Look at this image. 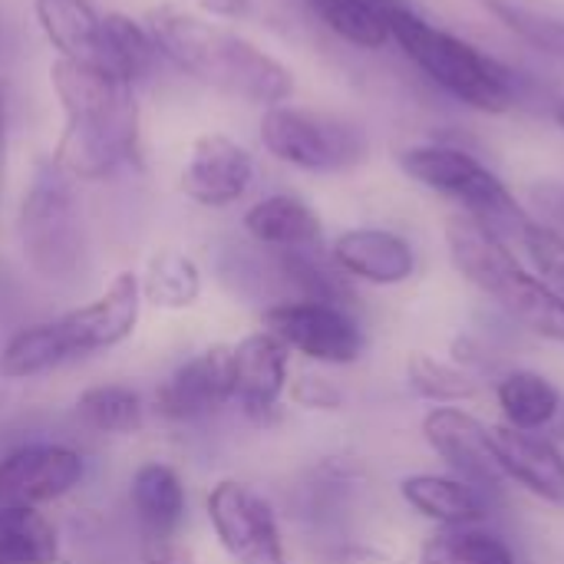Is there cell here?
I'll return each instance as SVG.
<instances>
[{
	"label": "cell",
	"instance_id": "2e32d148",
	"mask_svg": "<svg viewBox=\"0 0 564 564\" xmlns=\"http://www.w3.org/2000/svg\"><path fill=\"white\" fill-rule=\"evenodd\" d=\"M330 258L350 281L377 288H393L416 274V248L390 228H350L334 238Z\"/></svg>",
	"mask_w": 564,
	"mask_h": 564
},
{
	"label": "cell",
	"instance_id": "d4e9b609",
	"mask_svg": "<svg viewBox=\"0 0 564 564\" xmlns=\"http://www.w3.org/2000/svg\"><path fill=\"white\" fill-rule=\"evenodd\" d=\"M59 539L53 522L26 506H0V564H56Z\"/></svg>",
	"mask_w": 564,
	"mask_h": 564
},
{
	"label": "cell",
	"instance_id": "6da1fadb",
	"mask_svg": "<svg viewBox=\"0 0 564 564\" xmlns=\"http://www.w3.org/2000/svg\"><path fill=\"white\" fill-rule=\"evenodd\" d=\"M53 93L63 106V132L53 162L76 182H99L139 155V102L96 63L59 59L50 66Z\"/></svg>",
	"mask_w": 564,
	"mask_h": 564
},
{
	"label": "cell",
	"instance_id": "ac0fdd59",
	"mask_svg": "<svg viewBox=\"0 0 564 564\" xmlns=\"http://www.w3.org/2000/svg\"><path fill=\"white\" fill-rule=\"evenodd\" d=\"M403 502L440 529L482 525L489 519V496L456 476L416 473L400 482Z\"/></svg>",
	"mask_w": 564,
	"mask_h": 564
},
{
	"label": "cell",
	"instance_id": "d6a6232c",
	"mask_svg": "<svg viewBox=\"0 0 564 564\" xmlns=\"http://www.w3.org/2000/svg\"><path fill=\"white\" fill-rule=\"evenodd\" d=\"M519 245L525 248V254H529V261L535 264V274L545 281V284H552L558 294L564 297V238L555 231V228H549L545 221H529L525 225V231H522V238H519Z\"/></svg>",
	"mask_w": 564,
	"mask_h": 564
},
{
	"label": "cell",
	"instance_id": "7c38bea8",
	"mask_svg": "<svg viewBox=\"0 0 564 564\" xmlns=\"http://www.w3.org/2000/svg\"><path fill=\"white\" fill-rule=\"evenodd\" d=\"M86 463L69 446H20L0 459V506L36 509L73 492L83 482Z\"/></svg>",
	"mask_w": 564,
	"mask_h": 564
},
{
	"label": "cell",
	"instance_id": "7402d4cb",
	"mask_svg": "<svg viewBox=\"0 0 564 564\" xmlns=\"http://www.w3.org/2000/svg\"><path fill=\"white\" fill-rule=\"evenodd\" d=\"M132 509L152 539H172L185 516V486L182 476L165 463H145L132 476Z\"/></svg>",
	"mask_w": 564,
	"mask_h": 564
},
{
	"label": "cell",
	"instance_id": "8d00e7d4",
	"mask_svg": "<svg viewBox=\"0 0 564 564\" xmlns=\"http://www.w3.org/2000/svg\"><path fill=\"white\" fill-rule=\"evenodd\" d=\"M7 126H10V119H7V96L0 89V195H3V175H7Z\"/></svg>",
	"mask_w": 564,
	"mask_h": 564
},
{
	"label": "cell",
	"instance_id": "484cf974",
	"mask_svg": "<svg viewBox=\"0 0 564 564\" xmlns=\"http://www.w3.org/2000/svg\"><path fill=\"white\" fill-rule=\"evenodd\" d=\"M416 564H519L512 545L482 525H456V529H440L433 532Z\"/></svg>",
	"mask_w": 564,
	"mask_h": 564
},
{
	"label": "cell",
	"instance_id": "836d02e7",
	"mask_svg": "<svg viewBox=\"0 0 564 564\" xmlns=\"http://www.w3.org/2000/svg\"><path fill=\"white\" fill-rule=\"evenodd\" d=\"M529 195H532V205L539 208L542 221L564 238V182L542 178L529 188Z\"/></svg>",
	"mask_w": 564,
	"mask_h": 564
},
{
	"label": "cell",
	"instance_id": "52a82bcc",
	"mask_svg": "<svg viewBox=\"0 0 564 564\" xmlns=\"http://www.w3.org/2000/svg\"><path fill=\"white\" fill-rule=\"evenodd\" d=\"M261 145L278 162L317 175L347 172L360 165L370 152V139L354 119L288 102L264 109Z\"/></svg>",
	"mask_w": 564,
	"mask_h": 564
},
{
	"label": "cell",
	"instance_id": "8fae6325",
	"mask_svg": "<svg viewBox=\"0 0 564 564\" xmlns=\"http://www.w3.org/2000/svg\"><path fill=\"white\" fill-rule=\"evenodd\" d=\"M139 307H142L139 274L122 271L112 278V284L96 301L56 317L53 327L59 334L66 357L76 360L86 354L109 350V347L122 344L126 337H132V330L139 324Z\"/></svg>",
	"mask_w": 564,
	"mask_h": 564
},
{
	"label": "cell",
	"instance_id": "d6986e66",
	"mask_svg": "<svg viewBox=\"0 0 564 564\" xmlns=\"http://www.w3.org/2000/svg\"><path fill=\"white\" fill-rule=\"evenodd\" d=\"M245 231L274 251H304V248H321L324 225L321 215L297 195L278 192L261 202H254L245 212Z\"/></svg>",
	"mask_w": 564,
	"mask_h": 564
},
{
	"label": "cell",
	"instance_id": "9c48e42d",
	"mask_svg": "<svg viewBox=\"0 0 564 564\" xmlns=\"http://www.w3.org/2000/svg\"><path fill=\"white\" fill-rule=\"evenodd\" d=\"M264 330H271L288 350L307 360L344 367L364 357L367 337L347 307L324 301H284L264 311Z\"/></svg>",
	"mask_w": 564,
	"mask_h": 564
},
{
	"label": "cell",
	"instance_id": "d590c367",
	"mask_svg": "<svg viewBox=\"0 0 564 564\" xmlns=\"http://www.w3.org/2000/svg\"><path fill=\"white\" fill-rule=\"evenodd\" d=\"M198 3L205 10L218 13V17H245L248 7H251V0H198Z\"/></svg>",
	"mask_w": 564,
	"mask_h": 564
},
{
	"label": "cell",
	"instance_id": "30bf717a",
	"mask_svg": "<svg viewBox=\"0 0 564 564\" xmlns=\"http://www.w3.org/2000/svg\"><path fill=\"white\" fill-rule=\"evenodd\" d=\"M426 446L449 466V473L476 489L499 492L509 479L499 463L492 430L463 406H433L423 416Z\"/></svg>",
	"mask_w": 564,
	"mask_h": 564
},
{
	"label": "cell",
	"instance_id": "e575fe53",
	"mask_svg": "<svg viewBox=\"0 0 564 564\" xmlns=\"http://www.w3.org/2000/svg\"><path fill=\"white\" fill-rule=\"evenodd\" d=\"M291 397H294L301 406H307V410H337V406L344 403V393H340L334 383L321 380V377H301V380L294 383Z\"/></svg>",
	"mask_w": 564,
	"mask_h": 564
},
{
	"label": "cell",
	"instance_id": "ba28073f",
	"mask_svg": "<svg viewBox=\"0 0 564 564\" xmlns=\"http://www.w3.org/2000/svg\"><path fill=\"white\" fill-rule=\"evenodd\" d=\"M208 522L221 549L238 564H288L278 516L248 482L221 479L208 492Z\"/></svg>",
	"mask_w": 564,
	"mask_h": 564
},
{
	"label": "cell",
	"instance_id": "5b68a950",
	"mask_svg": "<svg viewBox=\"0 0 564 564\" xmlns=\"http://www.w3.org/2000/svg\"><path fill=\"white\" fill-rule=\"evenodd\" d=\"M397 162L406 178L456 202L463 208V215L482 221L506 241L509 238L519 241L525 225L532 221L529 212L512 195V188L479 155H473L459 145H446V142L410 145L397 155Z\"/></svg>",
	"mask_w": 564,
	"mask_h": 564
},
{
	"label": "cell",
	"instance_id": "3957f363",
	"mask_svg": "<svg viewBox=\"0 0 564 564\" xmlns=\"http://www.w3.org/2000/svg\"><path fill=\"white\" fill-rule=\"evenodd\" d=\"M446 248L453 268L509 317L535 337L564 344V297L516 258L502 235L459 212L446 221Z\"/></svg>",
	"mask_w": 564,
	"mask_h": 564
},
{
	"label": "cell",
	"instance_id": "cb8c5ba5",
	"mask_svg": "<svg viewBox=\"0 0 564 564\" xmlns=\"http://www.w3.org/2000/svg\"><path fill=\"white\" fill-rule=\"evenodd\" d=\"M400 0H307L314 17L357 50H383L390 40V10Z\"/></svg>",
	"mask_w": 564,
	"mask_h": 564
},
{
	"label": "cell",
	"instance_id": "83f0119b",
	"mask_svg": "<svg viewBox=\"0 0 564 564\" xmlns=\"http://www.w3.org/2000/svg\"><path fill=\"white\" fill-rule=\"evenodd\" d=\"M278 268L281 274L301 291V301H324L337 307L354 304L350 278L334 264V258H321L317 248L304 251H278Z\"/></svg>",
	"mask_w": 564,
	"mask_h": 564
},
{
	"label": "cell",
	"instance_id": "74e56055",
	"mask_svg": "<svg viewBox=\"0 0 564 564\" xmlns=\"http://www.w3.org/2000/svg\"><path fill=\"white\" fill-rule=\"evenodd\" d=\"M555 122H558V129L564 132V99H558V102H555Z\"/></svg>",
	"mask_w": 564,
	"mask_h": 564
},
{
	"label": "cell",
	"instance_id": "277c9868",
	"mask_svg": "<svg viewBox=\"0 0 564 564\" xmlns=\"http://www.w3.org/2000/svg\"><path fill=\"white\" fill-rule=\"evenodd\" d=\"M390 40L430 83H436L456 102L486 116L516 109L519 93L509 66L482 53L476 43L430 23L406 0L390 10Z\"/></svg>",
	"mask_w": 564,
	"mask_h": 564
},
{
	"label": "cell",
	"instance_id": "9a60e30c",
	"mask_svg": "<svg viewBox=\"0 0 564 564\" xmlns=\"http://www.w3.org/2000/svg\"><path fill=\"white\" fill-rule=\"evenodd\" d=\"M288 380V347L271 330L248 334L231 347V403L251 420H264L281 403Z\"/></svg>",
	"mask_w": 564,
	"mask_h": 564
},
{
	"label": "cell",
	"instance_id": "f546056e",
	"mask_svg": "<svg viewBox=\"0 0 564 564\" xmlns=\"http://www.w3.org/2000/svg\"><path fill=\"white\" fill-rule=\"evenodd\" d=\"M76 413L96 433H116V436L139 433L145 423L142 397L122 383H99V387L83 390L76 400Z\"/></svg>",
	"mask_w": 564,
	"mask_h": 564
},
{
	"label": "cell",
	"instance_id": "603a6c76",
	"mask_svg": "<svg viewBox=\"0 0 564 564\" xmlns=\"http://www.w3.org/2000/svg\"><path fill=\"white\" fill-rule=\"evenodd\" d=\"M33 17L59 59L93 63L102 13L89 0H33Z\"/></svg>",
	"mask_w": 564,
	"mask_h": 564
},
{
	"label": "cell",
	"instance_id": "8992f818",
	"mask_svg": "<svg viewBox=\"0 0 564 564\" xmlns=\"http://www.w3.org/2000/svg\"><path fill=\"white\" fill-rule=\"evenodd\" d=\"M23 261L43 281H73L83 268V221L73 178L53 162H36L17 215Z\"/></svg>",
	"mask_w": 564,
	"mask_h": 564
},
{
	"label": "cell",
	"instance_id": "44dd1931",
	"mask_svg": "<svg viewBox=\"0 0 564 564\" xmlns=\"http://www.w3.org/2000/svg\"><path fill=\"white\" fill-rule=\"evenodd\" d=\"M496 403L506 426L522 433H542L562 413L558 387L535 370H509L496 383Z\"/></svg>",
	"mask_w": 564,
	"mask_h": 564
},
{
	"label": "cell",
	"instance_id": "4fadbf2b",
	"mask_svg": "<svg viewBox=\"0 0 564 564\" xmlns=\"http://www.w3.org/2000/svg\"><path fill=\"white\" fill-rule=\"evenodd\" d=\"M178 185L185 198L205 208H228L248 195L254 185V159L245 145L228 135H202L195 139L188 162L182 165Z\"/></svg>",
	"mask_w": 564,
	"mask_h": 564
},
{
	"label": "cell",
	"instance_id": "f1b7e54d",
	"mask_svg": "<svg viewBox=\"0 0 564 564\" xmlns=\"http://www.w3.org/2000/svg\"><path fill=\"white\" fill-rule=\"evenodd\" d=\"M142 297L165 311L192 307L202 294V271L182 251H159L149 258L145 274L139 278Z\"/></svg>",
	"mask_w": 564,
	"mask_h": 564
},
{
	"label": "cell",
	"instance_id": "4316f807",
	"mask_svg": "<svg viewBox=\"0 0 564 564\" xmlns=\"http://www.w3.org/2000/svg\"><path fill=\"white\" fill-rule=\"evenodd\" d=\"M406 387L420 400L436 403V406H459L482 393L476 373H469L459 364L440 360L426 350H413L406 357Z\"/></svg>",
	"mask_w": 564,
	"mask_h": 564
},
{
	"label": "cell",
	"instance_id": "1f68e13d",
	"mask_svg": "<svg viewBox=\"0 0 564 564\" xmlns=\"http://www.w3.org/2000/svg\"><path fill=\"white\" fill-rule=\"evenodd\" d=\"M486 13H492L509 33H516L522 43L549 53V56H558L564 59V20L549 13V10H539V7H529L522 0H479Z\"/></svg>",
	"mask_w": 564,
	"mask_h": 564
},
{
	"label": "cell",
	"instance_id": "5bb4252c",
	"mask_svg": "<svg viewBox=\"0 0 564 564\" xmlns=\"http://www.w3.org/2000/svg\"><path fill=\"white\" fill-rule=\"evenodd\" d=\"M231 403V347L215 344L185 360L159 390L155 406L169 420H205Z\"/></svg>",
	"mask_w": 564,
	"mask_h": 564
},
{
	"label": "cell",
	"instance_id": "7a4b0ae2",
	"mask_svg": "<svg viewBox=\"0 0 564 564\" xmlns=\"http://www.w3.org/2000/svg\"><path fill=\"white\" fill-rule=\"evenodd\" d=\"M155 50L202 86L251 106H281L294 93V73L225 23H212L182 7H155L145 20Z\"/></svg>",
	"mask_w": 564,
	"mask_h": 564
},
{
	"label": "cell",
	"instance_id": "ffe728a7",
	"mask_svg": "<svg viewBox=\"0 0 564 564\" xmlns=\"http://www.w3.org/2000/svg\"><path fill=\"white\" fill-rule=\"evenodd\" d=\"M155 56H159V50H155L149 26H142L139 20H132L126 13L99 17L96 53H93V63L99 69H106L109 76H116L119 83H129L135 89V83L149 76Z\"/></svg>",
	"mask_w": 564,
	"mask_h": 564
},
{
	"label": "cell",
	"instance_id": "4dcf8cb0",
	"mask_svg": "<svg viewBox=\"0 0 564 564\" xmlns=\"http://www.w3.org/2000/svg\"><path fill=\"white\" fill-rule=\"evenodd\" d=\"M66 360L69 357L59 344V334H56L53 321H46V324L23 327L7 340V347L0 350V377L3 380H30V377L63 367Z\"/></svg>",
	"mask_w": 564,
	"mask_h": 564
},
{
	"label": "cell",
	"instance_id": "e0dca14e",
	"mask_svg": "<svg viewBox=\"0 0 564 564\" xmlns=\"http://www.w3.org/2000/svg\"><path fill=\"white\" fill-rule=\"evenodd\" d=\"M506 479L542 499L545 506L564 509V453L542 433H522L512 426H489Z\"/></svg>",
	"mask_w": 564,
	"mask_h": 564
}]
</instances>
